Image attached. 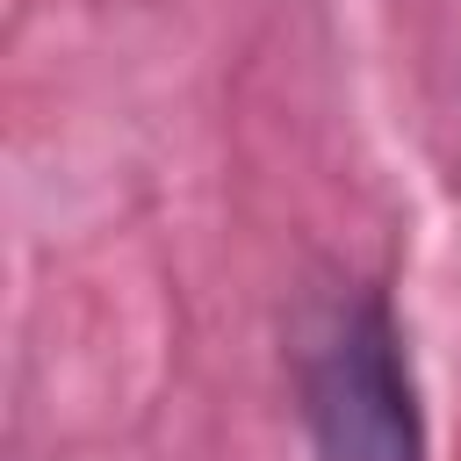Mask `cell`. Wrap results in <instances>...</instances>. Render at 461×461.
<instances>
[{
	"instance_id": "1",
	"label": "cell",
	"mask_w": 461,
	"mask_h": 461,
	"mask_svg": "<svg viewBox=\"0 0 461 461\" xmlns=\"http://www.w3.org/2000/svg\"><path fill=\"white\" fill-rule=\"evenodd\" d=\"M295 389L310 461H425V403L389 288L367 281L310 324Z\"/></svg>"
}]
</instances>
